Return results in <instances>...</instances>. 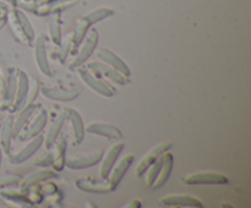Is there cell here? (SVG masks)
I'll use <instances>...</instances> for the list:
<instances>
[{
	"label": "cell",
	"mask_w": 251,
	"mask_h": 208,
	"mask_svg": "<svg viewBox=\"0 0 251 208\" xmlns=\"http://www.w3.org/2000/svg\"><path fill=\"white\" fill-rule=\"evenodd\" d=\"M86 36L87 37H86V39H85V43L83 44L81 43L82 44V46H81L78 54L75 56V59H74L73 63H71V65H70L71 69L78 68V66H81L82 64H85L86 61L88 60V58L92 55V53L95 51L96 46H97L98 32L96 31L95 28L91 29V31L86 34Z\"/></svg>",
	"instance_id": "6da1fadb"
},
{
	"label": "cell",
	"mask_w": 251,
	"mask_h": 208,
	"mask_svg": "<svg viewBox=\"0 0 251 208\" xmlns=\"http://www.w3.org/2000/svg\"><path fill=\"white\" fill-rule=\"evenodd\" d=\"M34 60L37 63V68L43 75L49 76V77L53 76V71L47 59V39L43 34L38 36L34 43Z\"/></svg>",
	"instance_id": "7a4b0ae2"
},
{
	"label": "cell",
	"mask_w": 251,
	"mask_h": 208,
	"mask_svg": "<svg viewBox=\"0 0 251 208\" xmlns=\"http://www.w3.org/2000/svg\"><path fill=\"white\" fill-rule=\"evenodd\" d=\"M87 69L90 71H92L93 73H97V75L103 76V77L109 78L110 81H113V82L117 83V85L124 86L127 83L126 76L120 73L119 71L113 69L112 66L104 65V63H97V61H93V63L88 64Z\"/></svg>",
	"instance_id": "3957f363"
},
{
	"label": "cell",
	"mask_w": 251,
	"mask_h": 208,
	"mask_svg": "<svg viewBox=\"0 0 251 208\" xmlns=\"http://www.w3.org/2000/svg\"><path fill=\"white\" fill-rule=\"evenodd\" d=\"M78 75H80L81 80L85 82V85H87L91 90L97 92L98 94L104 95V97H113L114 95V91L109 86L105 85L104 82H102L100 78L96 77L88 69H78Z\"/></svg>",
	"instance_id": "277c9868"
},
{
	"label": "cell",
	"mask_w": 251,
	"mask_h": 208,
	"mask_svg": "<svg viewBox=\"0 0 251 208\" xmlns=\"http://www.w3.org/2000/svg\"><path fill=\"white\" fill-rule=\"evenodd\" d=\"M102 157L103 149H97V151L91 152V153L86 154V156L71 157L68 161H65V165L70 169H76V170L77 169H86L100 163Z\"/></svg>",
	"instance_id": "5b68a950"
},
{
	"label": "cell",
	"mask_w": 251,
	"mask_h": 208,
	"mask_svg": "<svg viewBox=\"0 0 251 208\" xmlns=\"http://www.w3.org/2000/svg\"><path fill=\"white\" fill-rule=\"evenodd\" d=\"M96 55H97L103 63L108 64V65L112 66L113 69L118 70L120 73L126 76V77H129L130 73H131V71H130L129 66L126 65V63H125L124 60H122L117 54L113 53V51L109 50V49L100 48L97 50V53H96Z\"/></svg>",
	"instance_id": "8992f818"
},
{
	"label": "cell",
	"mask_w": 251,
	"mask_h": 208,
	"mask_svg": "<svg viewBox=\"0 0 251 208\" xmlns=\"http://www.w3.org/2000/svg\"><path fill=\"white\" fill-rule=\"evenodd\" d=\"M186 184L189 185H200V184H205V185H218V184H228V179L225 175L220 173H210V171H205V173H196L191 174V175L185 176L183 179Z\"/></svg>",
	"instance_id": "52a82bcc"
},
{
	"label": "cell",
	"mask_w": 251,
	"mask_h": 208,
	"mask_svg": "<svg viewBox=\"0 0 251 208\" xmlns=\"http://www.w3.org/2000/svg\"><path fill=\"white\" fill-rule=\"evenodd\" d=\"M47 114H48L47 110L39 107V110L37 112L36 117H34V119L31 121V124L26 127L24 134L20 132V134L17 135V136L20 137V139H21V141H26V139H31L32 137L41 134V131L44 129V126H46L47 124V117H48V115Z\"/></svg>",
	"instance_id": "ba28073f"
},
{
	"label": "cell",
	"mask_w": 251,
	"mask_h": 208,
	"mask_svg": "<svg viewBox=\"0 0 251 208\" xmlns=\"http://www.w3.org/2000/svg\"><path fill=\"white\" fill-rule=\"evenodd\" d=\"M17 75V87H16V94H15V99L12 102V108L14 109H20V108L25 107L26 103L27 93H28L29 88V80L28 76L25 71L16 69Z\"/></svg>",
	"instance_id": "9c48e42d"
},
{
	"label": "cell",
	"mask_w": 251,
	"mask_h": 208,
	"mask_svg": "<svg viewBox=\"0 0 251 208\" xmlns=\"http://www.w3.org/2000/svg\"><path fill=\"white\" fill-rule=\"evenodd\" d=\"M171 148H172L171 142H163V143L158 144V146L154 147L153 149H151V151H150L146 156L142 157V159L140 161L139 165H137V168H136V175L137 176L144 175L145 171H146V169L149 168V166L151 165V164L153 163L157 158H159L162 154L166 153V152H168Z\"/></svg>",
	"instance_id": "30bf717a"
},
{
	"label": "cell",
	"mask_w": 251,
	"mask_h": 208,
	"mask_svg": "<svg viewBox=\"0 0 251 208\" xmlns=\"http://www.w3.org/2000/svg\"><path fill=\"white\" fill-rule=\"evenodd\" d=\"M43 142H44L43 135L38 134L37 136L32 137L31 141H29L28 143H27L26 146H25L24 148L19 152V153H16L15 156H12L11 158H10V162H11L12 164L24 163L25 161H27L28 158H31V157L33 156L37 151H38L39 147L42 146V143H43Z\"/></svg>",
	"instance_id": "8fae6325"
},
{
	"label": "cell",
	"mask_w": 251,
	"mask_h": 208,
	"mask_svg": "<svg viewBox=\"0 0 251 208\" xmlns=\"http://www.w3.org/2000/svg\"><path fill=\"white\" fill-rule=\"evenodd\" d=\"M86 131L90 134L98 135V136L107 137V139H122L123 134L118 127L113 126V125L105 124V122H90L86 126Z\"/></svg>",
	"instance_id": "7c38bea8"
},
{
	"label": "cell",
	"mask_w": 251,
	"mask_h": 208,
	"mask_svg": "<svg viewBox=\"0 0 251 208\" xmlns=\"http://www.w3.org/2000/svg\"><path fill=\"white\" fill-rule=\"evenodd\" d=\"M123 148H124V143L123 142H119V143L114 144L113 147H110L109 151L107 152L104 157H102V165H100V178L102 179H108L109 176L110 170L114 166L115 162L119 158L120 153H122Z\"/></svg>",
	"instance_id": "4fadbf2b"
},
{
	"label": "cell",
	"mask_w": 251,
	"mask_h": 208,
	"mask_svg": "<svg viewBox=\"0 0 251 208\" xmlns=\"http://www.w3.org/2000/svg\"><path fill=\"white\" fill-rule=\"evenodd\" d=\"M132 162H134V156L132 154H127V156H125L124 158L120 159L119 163L117 164L115 166H113L112 170H110L109 173V185L112 186V188L114 190L115 187L118 186V184L120 183V180H122L123 178H124V175L126 174V171L129 170V168L131 166Z\"/></svg>",
	"instance_id": "5bb4252c"
},
{
	"label": "cell",
	"mask_w": 251,
	"mask_h": 208,
	"mask_svg": "<svg viewBox=\"0 0 251 208\" xmlns=\"http://www.w3.org/2000/svg\"><path fill=\"white\" fill-rule=\"evenodd\" d=\"M161 203L174 207H202V202L199 198L189 195H168L162 198Z\"/></svg>",
	"instance_id": "9a60e30c"
},
{
	"label": "cell",
	"mask_w": 251,
	"mask_h": 208,
	"mask_svg": "<svg viewBox=\"0 0 251 208\" xmlns=\"http://www.w3.org/2000/svg\"><path fill=\"white\" fill-rule=\"evenodd\" d=\"M14 115L9 114L4 117L2 122L0 124V146L2 152L9 153L11 148V139L12 136V126H14Z\"/></svg>",
	"instance_id": "2e32d148"
},
{
	"label": "cell",
	"mask_w": 251,
	"mask_h": 208,
	"mask_svg": "<svg viewBox=\"0 0 251 208\" xmlns=\"http://www.w3.org/2000/svg\"><path fill=\"white\" fill-rule=\"evenodd\" d=\"M54 149L51 152V165L56 171L63 170L65 166V152H66V137L60 136L54 142Z\"/></svg>",
	"instance_id": "e0dca14e"
},
{
	"label": "cell",
	"mask_w": 251,
	"mask_h": 208,
	"mask_svg": "<svg viewBox=\"0 0 251 208\" xmlns=\"http://www.w3.org/2000/svg\"><path fill=\"white\" fill-rule=\"evenodd\" d=\"M65 112L68 115V119L70 120L71 126H73L74 139H75L76 143H81L83 137H85V126H83L82 117H81L80 113L74 108H68Z\"/></svg>",
	"instance_id": "ac0fdd59"
},
{
	"label": "cell",
	"mask_w": 251,
	"mask_h": 208,
	"mask_svg": "<svg viewBox=\"0 0 251 208\" xmlns=\"http://www.w3.org/2000/svg\"><path fill=\"white\" fill-rule=\"evenodd\" d=\"M16 87H17V75L16 69L11 68L7 71V77L5 80V87L4 93H2V103L4 104H12L15 99V94H16Z\"/></svg>",
	"instance_id": "d6986e66"
},
{
	"label": "cell",
	"mask_w": 251,
	"mask_h": 208,
	"mask_svg": "<svg viewBox=\"0 0 251 208\" xmlns=\"http://www.w3.org/2000/svg\"><path fill=\"white\" fill-rule=\"evenodd\" d=\"M66 119H68V115H66V112L60 113L58 116L55 117L53 122H51L50 127H49L48 132H47L46 137H44V142H46L47 148H50L53 146V143L55 142V139H58L59 135H60L61 129H63L64 124H65Z\"/></svg>",
	"instance_id": "ffe728a7"
},
{
	"label": "cell",
	"mask_w": 251,
	"mask_h": 208,
	"mask_svg": "<svg viewBox=\"0 0 251 208\" xmlns=\"http://www.w3.org/2000/svg\"><path fill=\"white\" fill-rule=\"evenodd\" d=\"M42 94L46 98H49L51 100H59V102H70L77 98V91H69V90H60V88H50L43 87L41 88Z\"/></svg>",
	"instance_id": "44dd1931"
},
{
	"label": "cell",
	"mask_w": 251,
	"mask_h": 208,
	"mask_svg": "<svg viewBox=\"0 0 251 208\" xmlns=\"http://www.w3.org/2000/svg\"><path fill=\"white\" fill-rule=\"evenodd\" d=\"M173 163H174V159H173V156H172V153L166 152V153L163 154V164H162L161 170H159L156 180H154V183L152 184L151 186L152 188L162 187V186L168 181L169 176H171V171L172 169H173Z\"/></svg>",
	"instance_id": "7402d4cb"
},
{
	"label": "cell",
	"mask_w": 251,
	"mask_h": 208,
	"mask_svg": "<svg viewBox=\"0 0 251 208\" xmlns=\"http://www.w3.org/2000/svg\"><path fill=\"white\" fill-rule=\"evenodd\" d=\"M38 108H39L38 105L33 104V103L25 105L24 109L20 112L19 116L16 117V120H14V126H12V136L16 137L17 135L22 131V129H24V126L26 125V122H28V120L31 119V116L33 115V113L38 110Z\"/></svg>",
	"instance_id": "603a6c76"
},
{
	"label": "cell",
	"mask_w": 251,
	"mask_h": 208,
	"mask_svg": "<svg viewBox=\"0 0 251 208\" xmlns=\"http://www.w3.org/2000/svg\"><path fill=\"white\" fill-rule=\"evenodd\" d=\"M75 184L80 190L87 191V192L107 193L113 191L109 183H98V181L90 180V179H78V180H76Z\"/></svg>",
	"instance_id": "cb8c5ba5"
},
{
	"label": "cell",
	"mask_w": 251,
	"mask_h": 208,
	"mask_svg": "<svg viewBox=\"0 0 251 208\" xmlns=\"http://www.w3.org/2000/svg\"><path fill=\"white\" fill-rule=\"evenodd\" d=\"M56 176V173H54L53 170H39L36 173L31 174V175L27 176L24 181H21V192L26 193V191L28 190L31 186H33L34 184L39 183V181H46L49 179H53Z\"/></svg>",
	"instance_id": "d4e9b609"
},
{
	"label": "cell",
	"mask_w": 251,
	"mask_h": 208,
	"mask_svg": "<svg viewBox=\"0 0 251 208\" xmlns=\"http://www.w3.org/2000/svg\"><path fill=\"white\" fill-rule=\"evenodd\" d=\"M90 27L91 24L90 22L86 20V17H83V19H81L80 21L77 22V24H76L75 27V31H74L73 36H71V44H73V46L76 48V46H81V43H82L83 39H85Z\"/></svg>",
	"instance_id": "484cf974"
},
{
	"label": "cell",
	"mask_w": 251,
	"mask_h": 208,
	"mask_svg": "<svg viewBox=\"0 0 251 208\" xmlns=\"http://www.w3.org/2000/svg\"><path fill=\"white\" fill-rule=\"evenodd\" d=\"M163 154H162L159 158H157L156 161H154L153 163L146 169V171H145V173H146V178H145V180H146V185L149 186V187H151L152 184H153L154 180H156L157 175H158L159 170H161V166L162 164H163Z\"/></svg>",
	"instance_id": "4316f807"
},
{
	"label": "cell",
	"mask_w": 251,
	"mask_h": 208,
	"mask_svg": "<svg viewBox=\"0 0 251 208\" xmlns=\"http://www.w3.org/2000/svg\"><path fill=\"white\" fill-rule=\"evenodd\" d=\"M0 195L5 198V200L10 201V202L17 203L21 207H29L32 205V201L28 200L26 196L22 192H14V191H1Z\"/></svg>",
	"instance_id": "83f0119b"
},
{
	"label": "cell",
	"mask_w": 251,
	"mask_h": 208,
	"mask_svg": "<svg viewBox=\"0 0 251 208\" xmlns=\"http://www.w3.org/2000/svg\"><path fill=\"white\" fill-rule=\"evenodd\" d=\"M49 34L50 38L56 46H59L61 42V27L60 21H59V15H53L49 20Z\"/></svg>",
	"instance_id": "f1b7e54d"
},
{
	"label": "cell",
	"mask_w": 251,
	"mask_h": 208,
	"mask_svg": "<svg viewBox=\"0 0 251 208\" xmlns=\"http://www.w3.org/2000/svg\"><path fill=\"white\" fill-rule=\"evenodd\" d=\"M12 12H14L15 17H16L17 22H19L20 27H21V29L24 31V33L26 34L27 38H28L29 41H32V39L34 38V31H33V28H32L31 23H29L28 19H27V17L25 16V14H22L21 11L14 10Z\"/></svg>",
	"instance_id": "f546056e"
},
{
	"label": "cell",
	"mask_w": 251,
	"mask_h": 208,
	"mask_svg": "<svg viewBox=\"0 0 251 208\" xmlns=\"http://www.w3.org/2000/svg\"><path fill=\"white\" fill-rule=\"evenodd\" d=\"M112 14H113V11L109 9H98V10H96V11L88 14L87 16H85V17H86V20L90 22V24H93V23H96V22L100 21V20L105 19V17L110 16Z\"/></svg>",
	"instance_id": "4dcf8cb0"
},
{
	"label": "cell",
	"mask_w": 251,
	"mask_h": 208,
	"mask_svg": "<svg viewBox=\"0 0 251 208\" xmlns=\"http://www.w3.org/2000/svg\"><path fill=\"white\" fill-rule=\"evenodd\" d=\"M21 183V176L14 175V174H7V175L0 176V188L6 187L10 185H16Z\"/></svg>",
	"instance_id": "1f68e13d"
},
{
	"label": "cell",
	"mask_w": 251,
	"mask_h": 208,
	"mask_svg": "<svg viewBox=\"0 0 251 208\" xmlns=\"http://www.w3.org/2000/svg\"><path fill=\"white\" fill-rule=\"evenodd\" d=\"M59 46H60V51H59V59H60L61 63H64L66 59V56H68L69 50H70V48L73 46V44H71V36H69L65 41H63V39H61Z\"/></svg>",
	"instance_id": "d6a6232c"
},
{
	"label": "cell",
	"mask_w": 251,
	"mask_h": 208,
	"mask_svg": "<svg viewBox=\"0 0 251 208\" xmlns=\"http://www.w3.org/2000/svg\"><path fill=\"white\" fill-rule=\"evenodd\" d=\"M38 91H39L38 82H37L36 80H33L31 85H29L28 93H27V98H26V103H25V105L31 104V103L34 102V99L37 98V94H38Z\"/></svg>",
	"instance_id": "836d02e7"
},
{
	"label": "cell",
	"mask_w": 251,
	"mask_h": 208,
	"mask_svg": "<svg viewBox=\"0 0 251 208\" xmlns=\"http://www.w3.org/2000/svg\"><path fill=\"white\" fill-rule=\"evenodd\" d=\"M49 164H51V154L50 153H48V156H47L46 158L39 159V161L37 162V165H39V166H47V165H49Z\"/></svg>",
	"instance_id": "e575fe53"
},
{
	"label": "cell",
	"mask_w": 251,
	"mask_h": 208,
	"mask_svg": "<svg viewBox=\"0 0 251 208\" xmlns=\"http://www.w3.org/2000/svg\"><path fill=\"white\" fill-rule=\"evenodd\" d=\"M4 87H5V78L2 77V75L0 73V97H2V93H4Z\"/></svg>",
	"instance_id": "d590c367"
},
{
	"label": "cell",
	"mask_w": 251,
	"mask_h": 208,
	"mask_svg": "<svg viewBox=\"0 0 251 208\" xmlns=\"http://www.w3.org/2000/svg\"><path fill=\"white\" fill-rule=\"evenodd\" d=\"M5 23H6V19H5V17H0V29L4 27Z\"/></svg>",
	"instance_id": "8d00e7d4"
},
{
	"label": "cell",
	"mask_w": 251,
	"mask_h": 208,
	"mask_svg": "<svg viewBox=\"0 0 251 208\" xmlns=\"http://www.w3.org/2000/svg\"><path fill=\"white\" fill-rule=\"evenodd\" d=\"M1 159H2V148L0 146V165H1Z\"/></svg>",
	"instance_id": "74e56055"
},
{
	"label": "cell",
	"mask_w": 251,
	"mask_h": 208,
	"mask_svg": "<svg viewBox=\"0 0 251 208\" xmlns=\"http://www.w3.org/2000/svg\"><path fill=\"white\" fill-rule=\"evenodd\" d=\"M4 1L10 2V4H15V0H4Z\"/></svg>",
	"instance_id": "f35d334b"
},
{
	"label": "cell",
	"mask_w": 251,
	"mask_h": 208,
	"mask_svg": "<svg viewBox=\"0 0 251 208\" xmlns=\"http://www.w3.org/2000/svg\"><path fill=\"white\" fill-rule=\"evenodd\" d=\"M5 7V4L2 1H0V9H4Z\"/></svg>",
	"instance_id": "ab89813d"
},
{
	"label": "cell",
	"mask_w": 251,
	"mask_h": 208,
	"mask_svg": "<svg viewBox=\"0 0 251 208\" xmlns=\"http://www.w3.org/2000/svg\"><path fill=\"white\" fill-rule=\"evenodd\" d=\"M0 117H1V114H0Z\"/></svg>",
	"instance_id": "60d3db41"
}]
</instances>
